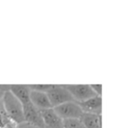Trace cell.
Listing matches in <instances>:
<instances>
[{
  "instance_id": "cell-10",
  "label": "cell",
  "mask_w": 133,
  "mask_h": 128,
  "mask_svg": "<svg viewBox=\"0 0 133 128\" xmlns=\"http://www.w3.org/2000/svg\"><path fill=\"white\" fill-rule=\"evenodd\" d=\"M85 128H101V115L83 113L79 118Z\"/></svg>"
},
{
  "instance_id": "cell-12",
  "label": "cell",
  "mask_w": 133,
  "mask_h": 128,
  "mask_svg": "<svg viewBox=\"0 0 133 128\" xmlns=\"http://www.w3.org/2000/svg\"><path fill=\"white\" fill-rule=\"evenodd\" d=\"M28 86L30 91H36L46 93L49 90L53 88L54 84H30V85Z\"/></svg>"
},
{
  "instance_id": "cell-1",
  "label": "cell",
  "mask_w": 133,
  "mask_h": 128,
  "mask_svg": "<svg viewBox=\"0 0 133 128\" xmlns=\"http://www.w3.org/2000/svg\"><path fill=\"white\" fill-rule=\"evenodd\" d=\"M3 105H4V109L6 115L15 124H21V123L25 122L22 104L9 91L4 93Z\"/></svg>"
},
{
  "instance_id": "cell-9",
  "label": "cell",
  "mask_w": 133,
  "mask_h": 128,
  "mask_svg": "<svg viewBox=\"0 0 133 128\" xmlns=\"http://www.w3.org/2000/svg\"><path fill=\"white\" fill-rule=\"evenodd\" d=\"M9 92L21 102L22 105L30 102V90L28 85L12 84L9 86Z\"/></svg>"
},
{
  "instance_id": "cell-8",
  "label": "cell",
  "mask_w": 133,
  "mask_h": 128,
  "mask_svg": "<svg viewBox=\"0 0 133 128\" xmlns=\"http://www.w3.org/2000/svg\"><path fill=\"white\" fill-rule=\"evenodd\" d=\"M78 104L81 108L83 113L100 114L102 106V98L100 96H94L92 98L84 101V102H78Z\"/></svg>"
},
{
  "instance_id": "cell-13",
  "label": "cell",
  "mask_w": 133,
  "mask_h": 128,
  "mask_svg": "<svg viewBox=\"0 0 133 128\" xmlns=\"http://www.w3.org/2000/svg\"><path fill=\"white\" fill-rule=\"evenodd\" d=\"M90 87L97 96L101 97V94H102V85L101 84H90Z\"/></svg>"
},
{
  "instance_id": "cell-6",
  "label": "cell",
  "mask_w": 133,
  "mask_h": 128,
  "mask_svg": "<svg viewBox=\"0 0 133 128\" xmlns=\"http://www.w3.org/2000/svg\"><path fill=\"white\" fill-rule=\"evenodd\" d=\"M45 128H64L63 120L55 113L53 108L40 111Z\"/></svg>"
},
{
  "instance_id": "cell-5",
  "label": "cell",
  "mask_w": 133,
  "mask_h": 128,
  "mask_svg": "<svg viewBox=\"0 0 133 128\" xmlns=\"http://www.w3.org/2000/svg\"><path fill=\"white\" fill-rule=\"evenodd\" d=\"M23 106V113H24L25 122L38 128H45L44 122L41 116L40 111L37 110L31 102Z\"/></svg>"
},
{
  "instance_id": "cell-7",
  "label": "cell",
  "mask_w": 133,
  "mask_h": 128,
  "mask_svg": "<svg viewBox=\"0 0 133 128\" xmlns=\"http://www.w3.org/2000/svg\"><path fill=\"white\" fill-rule=\"evenodd\" d=\"M30 102L31 103L37 108L39 111L46 109H51L52 105L49 102L46 93H40V92H36V91H30Z\"/></svg>"
},
{
  "instance_id": "cell-4",
  "label": "cell",
  "mask_w": 133,
  "mask_h": 128,
  "mask_svg": "<svg viewBox=\"0 0 133 128\" xmlns=\"http://www.w3.org/2000/svg\"><path fill=\"white\" fill-rule=\"evenodd\" d=\"M72 95L75 102H84L89 98L97 96L89 84H66L63 85Z\"/></svg>"
},
{
  "instance_id": "cell-11",
  "label": "cell",
  "mask_w": 133,
  "mask_h": 128,
  "mask_svg": "<svg viewBox=\"0 0 133 128\" xmlns=\"http://www.w3.org/2000/svg\"><path fill=\"white\" fill-rule=\"evenodd\" d=\"M64 128H85L79 119H66L63 120Z\"/></svg>"
},
{
  "instance_id": "cell-3",
  "label": "cell",
  "mask_w": 133,
  "mask_h": 128,
  "mask_svg": "<svg viewBox=\"0 0 133 128\" xmlns=\"http://www.w3.org/2000/svg\"><path fill=\"white\" fill-rule=\"evenodd\" d=\"M55 113L62 120L66 119H79L81 117L83 111L77 102H69L56 106L53 108Z\"/></svg>"
},
{
  "instance_id": "cell-2",
  "label": "cell",
  "mask_w": 133,
  "mask_h": 128,
  "mask_svg": "<svg viewBox=\"0 0 133 128\" xmlns=\"http://www.w3.org/2000/svg\"><path fill=\"white\" fill-rule=\"evenodd\" d=\"M49 102L51 103L52 107H56L60 104L69 102H75L72 95L69 93V92L66 89L63 85H56L54 84L53 88L46 93Z\"/></svg>"
}]
</instances>
